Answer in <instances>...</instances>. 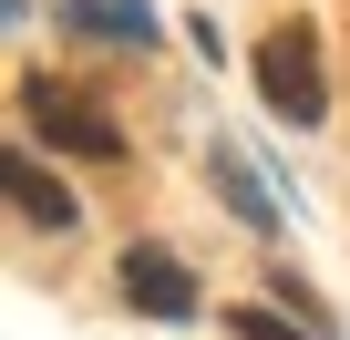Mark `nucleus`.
I'll list each match as a JSON object with an SVG mask.
<instances>
[{"instance_id": "nucleus-1", "label": "nucleus", "mask_w": 350, "mask_h": 340, "mask_svg": "<svg viewBox=\"0 0 350 340\" xmlns=\"http://www.w3.org/2000/svg\"><path fill=\"white\" fill-rule=\"evenodd\" d=\"M258 93H268L278 124H319L329 114V73H319V31L309 21H288V31L258 42Z\"/></svg>"}, {"instance_id": "nucleus-2", "label": "nucleus", "mask_w": 350, "mask_h": 340, "mask_svg": "<svg viewBox=\"0 0 350 340\" xmlns=\"http://www.w3.org/2000/svg\"><path fill=\"white\" fill-rule=\"evenodd\" d=\"M21 114H31V134H52V144H62V155H83V165H113V155H124V134H113L72 83H52V73H31V83H21Z\"/></svg>"}, {"instance_id": "nucleus-3", "label": "nucleus", "mask_w": 350, "mask_h": 340, "mask_svg": "<svg viewBox=\"0 0 350 340\" xmlns=\"http://www.w3.org/2000/svg\"><path fill=\"white\" fill-rule=\"evenodd\" d=\"M124 299L144 309V319H196V278H186V258L175 248H124Z\"/></svg>"}, {"instance_id": "nucleus-4", "label": "nucleus", "mask_w": 350, "mask_h": 340, "mask_svg": "<svg viewBox=\"0 0 350 340\" xmlns=\"http://www.w3.org/2000/svg\"><path fill=\"white\" fill-rule=\"evenodd\" d=\"M11 196H21V217H31V227H72V217H83V207H72V186H62V176H42L31 155H11Z\"/></svg>"}, {"instance_id": "nucleus-5", "label": "nucleus", "mask_w": 350, "mask_h": 340, "mask_svg": "<svg viewBox=\"0 0 350 340\" xmlns=\"http://www.w3.org/2000/svg\"><path fill=\"white\" fill-rule=\"evenodd\" d=\"M217 186H227V207H237V217H247V227H278V196H268V186H258V176H247V165H237V155H227V144H217Z\"/></svg>"}, {"instance_id": "nucleus-6", "label": "nucleus", "mask_w": 350, "mask_h": 340, "mask_svg": "<svg viewBox=\"0 0 350 340\" xmlns=\"http://www.w3.org/2000/svg\"><path fill=\"white\" fill-rule=\"evenodd\" d=\"M227 330H237V340H299V330H288V319H268V309H237Z\"/></svg>"}]
</instances>
